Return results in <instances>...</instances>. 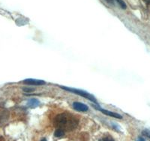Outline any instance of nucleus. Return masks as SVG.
<instances>
[{"label":"nucleus","mask_w":150,"mask_h":141,"mask_svg":"<svg viewBox=\"0 0 150 141\" xmlns=\"http://www.w3.org/2000/svg\"><path fill=\"white\" fill-rule=\"evenodd\" d=\"M23 83L28 85H33V86H41L45 85V81L41 80H35V79H26L23 81Z\"/></svg>","instance_id":"obj_3"},{"label":"nucleus","mask_w":150,"mask_h":141,"mask_svg":"<svg viewBox=\"0 0 150 141\" xmlns=\"http://www.w3.org/2000/svg\"><path fill=\"white\" fill-rule=\"evenodd\" d=\"M106 2H108V4L111 5H115V2H114V0H105Z\"/></svg>","instance_id":"obj_11"},{"label":"nucleus","mask_w":150,"mask_h":141,"mask_svg":"<svg viewBox=\"0 0 150 141\" xmlns=\"http://www.w3.org/2000/svg\"><path fill=\"white\" fill-rule=\"evenodd\" d=\"M142 134H143V135L146 136L147 137H149L150 139V131H149V130H148V129L143 130V132H142Z\"/></svg>","instance_id":"obj_8"},{"label":"nucleus","mask_w":150,"mask_h":141,"mask_svg":"<svg viewBox=\"0 0 150 141\" xmlns=\"http://www.w3.org/2000/svg\"><path fill=\"white\" fill-rule=\"evenodd\" d=\"M99 111H101V113H103L107 115V116H111V117L117 118V119H122V116L120 114L117 113L112 112V111H108V110H104V109H99Z\"/></svg>","instance_id":"obj_4"},{"label":"nucleus","mask_w":150,"mask_h":141,"mask_svg":"<svg viewBox=\"0 0 150 141\" xmlns=\"http://www.w3.org/2000/svg\"><path fill=\"white\" fill-rule=\"evenodd\" d=\"M99 141H114V140H113V139H112V137H105L102 138V139H101Z\"/></svg>","instance_id":"obj_9"},{"label":"nucleus","mask_w":150,"mask_h":141,"mask_svg":"<svg viewBox=\"0 0 150 141\" xmlns=\"http://www.w3.org/2000/svg\"><path fill=\"white\" fill-rule=\"evenodd\" d=\"M41 141H47V140L46 139H45V138H43V139L42 140H41Z\"/></svg>","instance_id":"obj_14"},{"label":"nucleus","mask_w":150,"mask_h":141,"mask_svg":"<svg viewBox=\"0 0 150 141\" xmlns=\"http://www.w3.org/2000/svg\"><path fill=\"white\" fill-rule=\"evenodd\" d=\"M137 141H145V140H144L143 137H138V139H137Z\"/></svg>","instance_id":"obj_12"},{"label":"nucleus","mask_w":150,"mask_h":141,"mask_svg":"<svg viewBox=\"0 0 150 141\" xmlns=\"http://www.w3.org/2000/svg\"><path fill=\"white\" fill-rule=\"evenodd\" d=\"M64 134H65V133H64L63 130L60 129V128H59V129H56V131H55V133H54L55 137H61L64 136Z\"/></svg>","instance_id":"obj_6"},{"label":"nucleus","mask_w":150,"mask_h":141,"mask_svg":"<svg viewBox=\"0 0 150 141\" xmlns=\"http://www.w3.org/2000/svg\"><path fill=\"white\" fill-rule=\"evenodd\" d=\"M28 105L31 107H35L37 106H38L40 104V102L39 101H38L37 99H30V100L28 101L27 103Z\"/></svg>","instance_id":"obj_5"},{"label":"nucleus","mask_w":150,"mask_h":141,"mask_svg":"<svg viewBox=\"0 0 150 141\" xmlns=\"http://www.w3.org/2000/svg\"><path fill=\"white\" fill-rule=\"evenodd\" d=\"M59 88L62 89H64V90L65 91H68V92H72V93H74L76 94V95H80V96H82V97L88 99V100L91 101L95 102L96 104H98V101L97 100H96V98L94 97L92 95H91V94L85 92V91L80 90V89H77L68 88V87H66V86H59Z\"/></svg>","instance_id":"obj_1"},{"label":"nucleus","mask_w":150,"mask_h":141,"mask_svg":"<svg viewBox=\"0 0 150 141\" xmlns=\"http://www.w3.org/2000/svg\"><path fill=\"white\" fill-rule=\"evenodd\" d=\"M145 1H146V3L150 4V0H145Z\"/></svg>","instance_id":"obj_13"},{"label":"nucleus","mask_w":150,"mask_h":141,"mask_svg":"<svg viewBox=\"0 0 150 141\" xmlns=\"http://www.w3.org/2000/svg\"><path fill=\"white\" fill-rule=\"evenodd\" d=\"M73 107L74 110L80 111V112H86L89 110L88 106L86 105L85 104L80 103V102H74Z\"/></svg>","instance_id":"obj_2"},{"label":"nucleus","mask_w":150,"mask_h":141,"mask_svg":"<svg viewBox=\"0 0 150 141\" xmlns=\"http://www.w3.org/2000/svg\"><path fill=\"white\" fill-rule=\"evenodd\" d=\"M116 1L118 2V4L120 5V6L122 9H125L127 8L126 4H125V2L123 0H116Z\"/></svg>","instance_id":"obj_7"},{"label":"nucleus","mask_w":150,"mask_h":141,"mask_svg":"<svg viewBox=\"0 0 150 141\" xmlns=\"http://www.w3.org/2000/svg\"><path fill=\"white\" fill-rule=\"evenodd\" d=\"M23 91L26 92H33L34 89L32 88H23Z\"/></svg>","instance_id":"obj_10"}]
</instances>
